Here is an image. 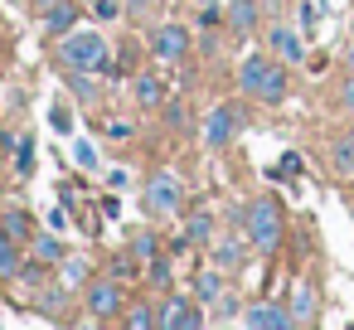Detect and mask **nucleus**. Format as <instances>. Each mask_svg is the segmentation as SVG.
I'll list each match as a JSON object with an SVG mask.
<instances>
[{"label":"nucleus","mask_w":354,"mask_h":330,"mask_svg":"<svg viewBox=\"0 0 354 330\" xmlns=\"http://www.w3.org/2000/svg\"><path fill=\"white\" fill-rule=\"evenodd\" d=\"M243 233H248V243L257 248V253H277L281 248V204L272 199V194H257L248 209H243Z\"/></svg>","instance_id":"obj_1"},{"label":"nucleus","mask_w":354,"mask_h":330,"mask_svg":"<svg viewBox=\"0 0 354 330\" xmlns=\"http://www.w3.org/2000/svg\"><path fill=\"white\" fill-rule=\"evenodd\" d=\"M64 64L78 73H107V39L97 30H73L64 35Z\"/></svg>","instance_id":"obj_2"},{"label":"nucleus","mask_w":354,"mask_h":330,"mask_svg":"<svg viewBox=\"0 0 354 330\" xmlns=\"http://www.w3.org/2000/svg\"><path fill=\"white\" fill-rule=\"evenodd\" d=\"M180 204H185V185H180V175L160 170V175L146 185V214H175Z\"/></svg>","instance_id":"obj_3"},{"label":"nucleus","mask_w":354,"mask_h":330,"mask_svg":"<svg viewBox=\"0 0 354 330\" xmlns=\"http://www.w3.org/2000/svg\"><path fill=\"white\" fill-rule=\"evenodd\" d=\"M238 136V107L233 102H218L204 122V151H223L228 141Z\"/></svg>","instance_id":"obj_4"},{"label":"nucleus","mask_w":354,"mask_h":330,"mask_svg":"<svg viewBox=\"0 0 354 330\" xmlns=\"http://www.w3.org/2000/svg\"><path fill=\"white\" fill-rule=\"evenodd\" d=\"M243 325H252V330H291V325H296V315H291V306L257 301V306H248V311H243Z\"/></svg>","instance_id":"obj_5"},{"label":"nucleus","mask_w":354,"mask_h":330,"mask_svg":"<svg viewBox=\"0 0 354 330\" xmlns=\"http://www.w3.org/2000/svg\"><path fill=\"white\" fill-rule=\"evenodd\" d=\"M267 44H272V54H277L281 64H306V35H301V30L272 25V30H267Z\"/></svg>","instance_id":"obj_6"},{"label":"nucleus","mask_w":354,"mask_h":330,"mask_svg":"<svg viewBox=\"0 0 354 330\" xmlns=\"http://www.w3.org/2000/svg\"><path fill=\"white\" fill-rule=\"evenodd\" d=\"M151 49H156L165 64H180V59L189 54V30H185V25H160V30L151 35Z\"/></svg>","instance_id":"obj_7"},{"label":"nucleus","mask_w":354,"mask_h":330,"mask_svg":"<svg viewBox=\"0 0 354 330\" xmlns=\"http://www.w3.org/2000/svg\"><path fill=\"white\" fill-rule=\"evenodd\" d=\"M160 325H165V330H194V325H204V311H199V301L170 296L165 311H160Z\"/></svg>","instance_id":"obj_8"},{"label":"nucleus","mask_w":354,"mask_h":330,"mask_svg":"<svg viewBox=\"0 0 354 330\" xmlns=\"http://www.w3.org/2000/svg\"><path fill=\"white\" fill-rule=\"evenodd\" d=\"M88 311L102 320V315H117L122 311V286L117 282H93L88 286Z\"/></svg>","instance_id":"obj_9"},{"label":"nucleus","mask_w":354,"mask_h":330,"mask_svg":"<svg viewBox=\"0 0 354 330\" xmlns=\"http://www.w3.org/2000/svg\"><path fill=\"white\" fill-rule=\"evenodd\" d=\"M257 25H262V10H257V0H228V30L233 35H257Z\"/></svg>","instance_id":"obj_10"},{"label":"nucleus","mask_w":354,"mask_h":330,"mask_svg":"<svg viewBox=\"0 0 354 330\" xmlns=\"http://www.w3.org/2000/svg\"><path fill=\"white\" fill-rule=\"evenodd\" d=\"M267 68H272V59H262V54H248V59H243V68H238V88H243V98H257V93H262Z\"/></svg>","instance_id":"obj_11"},{"label":"nucleus","mask_w":354,"mask_h":330,"mask_svg":"<svg viewBox=\"0 0 354 330\" xmlns=\"http://www.w3.org/2000/svg\"><path fill=\"white\" fill-rule=\"evenodd\" d=\"M286 93H291V78H286V64L281 59H272V68H267V83H262V93H257V102H286Z\"/></svg>","instance_id":"obj_12"},{"label":"nucleus","mask_w":354,"mask_h":330,"mask_svg":"<svg viewBox=\"0 0 354 330\" xmlns=\"http://www.w3.org/2000/svg\"><path fill=\"white\" fill-rule=\"evenodd\" d=\"M243 243H248V233H243V238H233V233L218 238V243H214V267H218V272H238V267H243Z\"/></svg>","instance_id":"obj_13"},{"label":"nucleus","mask_w":354,"mask_h":330,"mask_svg":"<svg viewBox=\"0 0 354 330\" xmlns=\"http://www.w3.org/2000/svg\"><path fill=\"white\" fill-rule=\"evenodd\" d=\"M330 165H335V175H349V180H354V131H344V136L330 146Z\"/></svg>","instance_id":"obj_14"},{"label":"nucleus","mask_w":354,"mask_h":330,"mask_svg":"<svg viewBox=\"0 0 354 330\" xmlns=\"http://www.w3.org/2000/svg\"><path fill=\"white\" fill-rule=\"evenodd\" d=\"M185 243H214V214H209V209H194V214H189Z\"/></svg>","instance_id":"obj_15"},{"label":"nucleus","mask_w":354,"mask_h":330,"mask_svg":"<svg viewBox=\"0 0 354 330\" xmlns=\"http://www.w3.org/2000/svg\"><path fill=\"white\" fill-rule=\"evenodd\" d=\"M291 315H296V325H306V320L315 315V286H310V282L296 286V296H291Z\"/></svg>","instance_id":"obj_16"},{"label":"nucleus","mask_w":354,"mask_h":330,"mask_svg":"<svg viewBox=\"0 0 354 330\" xmlns=\"http://www.w3.org/2000/svg\"><path fill=\"white\" fill-rule=\"evenodd\" d=\"M20 253H15V243H10V233L0 228V277H20Z\"/></svg>","instance_id":"obj_17"},{"label":"nucleus","mask_w":354,"mask_h":330,"mask_svg":"<svg viewBox=\"0 0 354 330\" xmlns=\"http://www.w3.org/2000/svg\"><path fill=\"white\" fill-rule=\"evenodd\" d=\"M160 98H165V88H160V78H151V73H141V78H136V102H141V107H160Z\"/></svg>","instance_id":"obj_18"},{"label":"nucleus","mask_w":354,"mask_h":330,"mask_svg":"<svg viewBox=\"0 0 354 330\" xmlns=\"http://www.w3.org/2000/svg\"><path fill=\"white\" fill-rule=\"evenodd\" d=\"M194 296H199L204 306H214V301L223 296V277H218V272H199V282H194Z\"/></svg>","instance_id":"obj_19"},{"label":"nucleus","mask_w":354,"mask_h":330,"mask_svg":"<svg viewBox=\"0 0 354 330\" xmlns=\"http://www.w3.org/2000/svg\"><path fill=\"white\" fill-rule=\"evenodd\" d=\"M44 15H49V30H54V35H68V30H73V20H78V10L68 6V0H59V6H54V10H44Z\"/></svg>","instance_id":"obj_20"},{"label":"nucleus","mask_w":354,"mask_h":330,"mask_svg":"<svg viewBox=\"0 0 354 330\" xmlns=\"http://www.w3.org/2000/svg\"><path fill=\"white\" fill-rule=\"evenodd\" d=\"M0 228H6V233H10L15 243L35 238V223H30V214H20V209H15V214H6V223H0Z\"/></svg>","instance_id":"obj_21"},{"label":"nucleus","mask_w":354,"mask_h":330,"mask_svg":"<svg viewBox=\"0 0 354 330\" xmlns=\"http://www.w3.org/2000/svg\"><path fill=\"white\" fill-rule=\"evenodd\" d=\"M30 248H35V257H44V262H59V257H64V248H59V238H54V233H35V238H30Z\"/></svg>","instance_id":"obj_22"},{"label":"nucleus","mask_w":354,"mask_h":330,"mask_svg":"<svg viewBox=\"0 0 354 330\" xmlns=\"http://www.w3.org/2000/svg\"><path fill=\"white\" fill-rule=\"evenodd\" d=\"M335 107L339 112H354V68L339 78V93H335Z\"/></svg>","instance_id":"obj_23"},{"label":"nucleus","mask_w":354,"mask_h":330,"mask_svg":"<svg viewBox=\"0 0 354 330\" xmlns=\"http://www.w3.org/2000/svg\"><path fill=\"white\" fill-rule=\"evenodd\" d=\"M73 161H78L83 170H97V165H102V161H97V146H93V141H78V146H73Z\"/></svg>","instance_id":"obj_24"},{"label":"nucleus","mask_w":354,"mask_h":330,"mask_svg":"<svg viewBox=\"0 0 354 330\" xmlns=\"http://www.w3.org/2000/svg\"><path fill=\"white\" fill-rule=\"evenodd\" d=\"M127 325H131V330H146V325H160V311H151V306H136V311L127 315Z\"/></svg>","instance_id":"obj_25"},{"label":"nucleus","mask_w":354,"mask_h":330,"mask_svg":"<svg viewBox=\"0 0 354 330\" xmlns=\"http://www.w3.org/2000/svg\"><path fill=\"white\" fill-rule=\"evenodd\" d=\"M296 170H301V156H296V151H286V156H281V165H277L272 175L281 180V175H296Z\"/></svg>","instance_id":"obj_26"},{"label":"nucleus","mask_w":354,"mask_h":330,"mask_svg":"<svg viewBox=\"0 0 354 330\" xmlns=\"http://www.w3.org/2000/svg\"><path fill=\"white\" fill-rule=\"evenodd\" d=\"M151 282H156V286H170V262H165V257L151 262Z\"/></svg>","instance_id":"obj_27"},{"label":"nucleus","mask_w":354,"mask_h":330,"mask_svg":"<svg viewBox=\"0 0 354 330\" xmlns=\"http://www.w3.org/2000/svg\"><path fill=\"white\" fill-rule=\"evenodd\" d=\"M315 25H320V10L315 6H301V35H310Z\"/></svg>","instance_id":"obj_28"},{"label":"nucleus","mask_w":354,"mask_h":330,"mask_svg":"<svg viewBox=\"0 0 354 330\" xmlns=\"http://www.w3.org/2000/svg\"><path fill=\"white\" fill-rule=\"evenodd\" d=\"M131 248H136V257H156V238H151V233H141Z\"/></svg>","instance_id":"obj_29"},{"label":"nucleus","mask_w":354,"mask_h":330,"mask_svg":"<svg viewBox=\"0 0 354 330\" xmlns=\"http://www.w3.org/2000/svg\"><path fill=\"white\" fill-rule=\"evenodd\" d=\"M15 151H20V170H30L35 165V141H20Z\"/></svg>","instance_id":"obj_30"},{"label":"nucleus","mask_w":354,"mask_h":330,"mask_svg":"<svg viewBox=\"0 0 354 330\" xmlns=\"http://www.w3.org/2000/svg\"><path fill=\"white\" fill-rule=\"evenodd\" d=\"M30 6H35V10H54V6H59V0H30Z\"/></svg>","instance_id":"obj_31"},{"label":"nucleus","mask_w":354,"mask_h":330,"mask_svg":"<svg viewBox=\"0 0 354 330\" xmlns=\"http://www.w3.org/2000/svg\"><path fill=\"white\" fill-rule=\"evenodd\" d=\"M194 6H199V10H218V6H223V0H194Z\"/></svg>","instance_id":"obj_32"},{"label":"nucleus","mask_w":354,"mask_h":330,"mask_svg":"<svg viewBox=\"0 0 354 330\" xmlns=\"http://www.w3.org/2000/svg\"><path fill=\"white\" fill-rule=\"evenodd\" d=\"M344 64H349V68H354V39H349V49H344Z\"/></svg>","instance_id":"obj_33"},{"label":"nucleus","mask_w":354,"mask_h":330,"mask_svg":"<svg viewBox=\"0 0 354 330\" xmlns=\"http://www.w3.org/2000/svg\"><path fill=\"white\" fill-rule=\"evenodd\" d=\"M349 39H354V20H349Z\"/></svg>","instance_id":"obj_34"},{"label":"nucleus","mask_w":354,"mask_h":330,"mask_svg":"<svg viewBox=\"0 0 354 330\" xmlns=\"http://www.w3.org/2000/svg\"><path fill=\"white\" fill-rule=\"evenodd\" d=\"M349 204H354V190H349Z\"/></svg>","instance_id":"obj_35"}]
</instances>
